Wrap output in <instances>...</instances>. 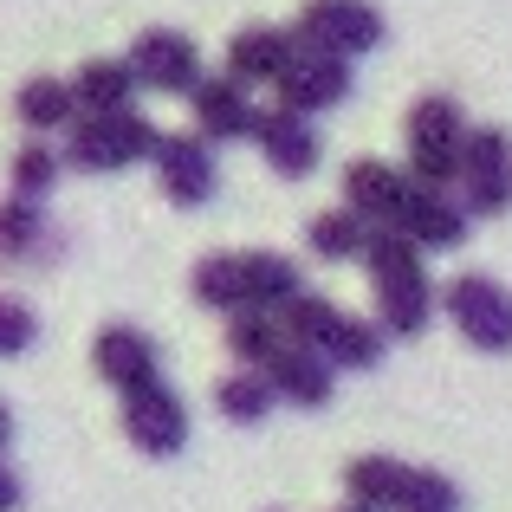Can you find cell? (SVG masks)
Segmentation results:
<instances>
[{
	"label": "cell",
	"instance_id": "4fadbf2b",
	"mask_svg": "<svg viewBox=\"0 0 512 512\" xmlns=\"http://www.w3.org/2000/svg\"><path fill=\"white\" fill-rule=\"evenodd\" d=\"M91 363L98 376L117 389V396H137V389L163 383V357H156V338L137 325H104L98 344H91Z\"/></svg>",
	"mask_w": 512,
	"mask_h": 512
},
{
	"label": "cell",
	"instance_id": "44dd1931",
	"mask_svg": "<svg viewBox=\"0 0 512 512\" xmlns=\"http://www.w3.org/2000/svg\"><path fill=\"white\" fill-rule=\"evenodd\" d=\"M72 104H78V117H104V111H137V78H130V65L124 59H85L72 78Z\"/></svg>",
	"mask_w": 512,
	"mask_h": 512
},
{
	"label": "cell",
	"instance_id": "ba28073f",
	"mask_svg": "<svg viewBox=\"0 0 512 512\" xmlns=\"http://www.w3.org/2000/svg\"><path fill=\"white\" fill-rule=\"evenodd\" d=\"M435 305L448 312V325L461 331L474 350H487V357H506L512 350V292L500 286V279L461 273V279H448V292H441Z\"/></svg>",
	"mask_w": 512,
	"mask_h": 512
},
{
	"label": "cell",
	"instance_id": "ffe728a7",
	"mask_svg": "<svg viewBox=\"0 0 512 512\" xmlns=\"http://www.w3.org/2000/svg\"><path fill=\"white\" fill-rule=\"evenodd\" d=\"M260 376L273 383V396H279V402H299V409H325V402H331V376H338V370H331L325 357H312V350L286 344Z\"/></svg>",
	"mask_w": 512,
	"mask_h": 512
},
{
	"label": "cell",
	"instance_id": "4dcf8cb0",
	"mask_svg": "<svg viewBox=\"0 0 512 512\" xmlns=\"http://www.w3.org/2000/svg\"><path fill=\"white\" fill-rule=\"evenodd\" d=\"M338 512H370V506H338Z\"/></svg>",
	"mask_w": 512,
	"mask_h": 512
},
{
	"label": "cell",
	"instance_id": "30bf717a",
	"mask_svg": "<svg viewBox=\"0 0 512 512\" xmlns=\"http://www.w3.org/2000/svg\"><path fill=\"white\" fill-rule=\"evenodd\" d=\"M124 65L137 78V91H163V98H195V85L208 78L201 72V46L188 33H175V26H150L124 52Z\"/></svg>",
	"mask_w": 512,
	"mask_h": 512
},
{
	"label": "cell",
	"instance_id": "4316f807",
	"mask_svg": "<svg viewBox=\"0 0 512 512\" xmlns=\"http://www.w3.org/2000/svg\"><path fill=\"white\" fill-rule=\"evenodd\" d=\"M59 169H65V156L52 150L46 137H33V143H20V150H13V195L20 201H46L52 188H59Z\"/></svg>",
	"mask_w": 512,
	"mask_h": 512
},
{
	"label": "cell",
	"instance_id": "cb8c5ba5",
	"mask_svg": "<svg viewBox=\"0 0 512 512\" xmlns=\"http://www.w3.org/2000/svg\"><path fill=\"white\" fill-rule=\"evenodd\" d=\"M46 201H20V195H7L0 201V253L7 260H39L46 253Z\"/></svg>",
	"mask_w": 512,
	"mask_h": 512
},
{
	"label": "cell",
	"instance_id": "277c9868",
	"mask_svg": "<svg viewBox=\"0 0 512 512\" xmlns=\"http://www.w3.org/2000/svg\"><path fill=\"white\" fill-rule=\"evenodd\" d=\"M344 493L350 506H370V512H461V487L448 474L396 461V454H357L344 467Z\"/></svg>",
	"mask_w": 512,
	"mask_h": 512
},
{
	"label": "cell",
	"instance_id": "3957f363",
	"mask_svg": "<svg viewBox=\"0 0 512 512\" xmlns=\"http://www.w3.org/2000/svg\"><path fill=\"white\" fill-rule=\"evenodd\" d=\"M279 331H286V344L325 357L331 370H376L383 350H389V338L376 331V318H357V312H344V305L318 299V292H299V299L279 312Z\"/></svg>",
	"mask_w": 512,
	"mask_h": 512
},
{
	"label": "cell",
	"instance_id": "d4e9b609",
	"mask_svg": "<svg viewBox=\"0 0 512 512\" xmlns=\"http://www.w3.org/2000/svg\"><path fill=\"white\" fill-rule=\"evenodd\" d=\"M227 350H234L240 370H266L286 350V331H279L273 312H240V318H227Z\"/></svg>",
	"mask_w": 512,
	"mask_h": 512
},
{
	"label": "cell",
	"instance_id": "603a6c76",
	"mask_svg": "<svg viewBox=\"0 0 512 512\" xmlns=\"http://www.w3.org/2000/svg\"><path fill=\"white\" fill-rule=\"evenodd\" d=\"M273 383H266L260 370H234V376H221V383H214V409L227 415V422L234 428H260L266 415H273Z\"/></svg>",
	"mask_w": 512,
	"mask_h": 512
},
{
	"label": "cell",
	"instance_id": "5bb4252c",
	"mask_svg": "<svg viewBox=\"0 0 512 512\" xmlns=\"http://www.w3.org/2000/svg\"><path fill=\"white\" fill-rule=\"evenodd\" d=\"M150 169L156 182H163V195L175 201V208H201V201H214V150L201 137H156L150 150Z\"/></svg>",
	"mask_w": 512,
	"mask_h": 512
},
{
	"label": "cell",
	"instance_id": "d6986e66",
	"mask_svg": "<svg viewBox=\"0 0 512 512\" xmlns=\"http://www.w3.org/2000/svg\"><path fill=\"white\" fill-rule=\"evenodd\" d=\"M292 52H299V39L286 33V26H240L234 39H227V78H240V85H279L292 65Z\"/></svg>",
	"mask_w": 512,
	"mask_h": 512
},
{
	"label": "cell",
	"instance_id": "ac0fdd59",
	"mask_svg": "<svg viewBox=\"0 0 512 512\" xmlns=\"http://www.w3.org/2000/svg\"><path fill=\"white\" fill-rule=\"evenodd\" d=\"M195 137L208 143H234V137H253V117H260V104H253V91L240 85V78H201L195 85Z\"/></svg>",
	"mask_w": 512,
	"mask_h": 512
},
{
	"label": "cell",
	"instance_id": "7a4b0ae2",
	"mask_svg": "<svg viewBox=\"0 0 512 512\" xmlns=\"http://www.w3.org/2000/svg\"><path fill=\"white\" fill-rule=\"evenodd\" d=\"M363 266H370L376 286V331L383 338H422L428 318H435V279L422 266V247H409L396 227H370Z\"/></svg>",
	"mask_w": 512,
	"mask_h": 512
},
{
	"label": "cell",
	"instance_id": "f1b7e54d",
	"mask_svg": "<svg viewBox=\"0 0 512 512\" xmlns=\"http://www.w3.org/2000/svg\"><path fill=\"white\" fill-rule=\"evenodd\" d=\"M20 500H26V493H20V474L0 461V512H20Z\"/></svg>",
	"mask_w": 512,
	"mask_h": 512
},
{
	"label": "cell",
	"instance_id": "52a82bcc",
	"mask_svg": "<svg viewBox=\"0 0 512 512\" xmlns=\"http://www.w3.org/2000/svg\"><path fill=\"white\" fill-rule=\"evenodd\" d=\"M292 39L305 52H325V59H357V52L383 46V7L376 0H305Z\"/></svg>",
	"mask_w": 512,
	"mask_h": 512
},
{
	"label": "cell",
	"instance_id": "484cf974",
	"mask_svg": "<svg viewBox=\"0 0 512 512\" xmlns=\"http://www.w3.org/2000/svg\"><path fill=\"white\" fill-rule=\"evenodd\" d=\"M363 240H370V227L350 208H325V214L305 221V247H312L318 260H363Z\"/></svg>",
	"mask_w": 512,
	"mask_h": 512
},
{
	"label": "cell",
	"instance_id": "8992f818",
	"mask_svg": "<svg viewBox=\"0 0 512 512\" xmlns=\"http://www.w3.org/2000/svg\"><path fill=\"white\" fill-rule=\"evenodd\" d=\"M156 137L163 130L150 124L143 111H104V117H78L65 130V169H85V175H117V169H137L150 163Z\"/></svg>",
	"mask_w": 512,
	"mask_h": 512
},
{
	"label": "cell",
	"instance_id": "7402d4cb",
	"mask_svg": "<svg viewBox=\"0 0 512 512\" xmlns=\"http://www.w3.org/2000/svg\"><path fill=\"white\" fill-rule=\"evenodd\" d=\"M13 117H20L26 130H72L78 124V104H72V85L65 78H26L20 91H13Z\"/></svg>",
	"mask_w": 512,
	"mask_h": 512
},
{
	"label": "cell",
	"instance_id": "9a60e30c",
	"mask_svg": "<svg viewBox=\"0 0 512 512\" xmlns=\"http://www.w3.org/2000/svg\"><path fill=\"white\" fill-rule=\"evenodd\" d=\"M396 234L409 240V247H422V253H454L467 240V208L448 195V188L415 182L409 201H402V214H396Z\"/></svg>",
	"mask_w": 512,
	"mask_h": 512
},
{
	"label": "cell",
	"instance_id": "7c38bea8",
	"mask_svg": "<svg viewBox=\"0 0 512 512\" xmlns=\"http://www.w3.org/2000/svg\"><path fill=\"white\" fill-rule=\"evenodd\" d=\"M279 111L292 117H318V111H338V104L350 98V65L344 59H325V52H292L286 78H279Z\"/></svg>",
	"mask_w": 512,
	"mask_h": 512
},
{
	"label": "cell",
	"instance_id": "e0dca14e",
	"mask_svg": "<svg viewBox=\"0 0 512 512\" xmlns=\"http://www.w3.org/2000/svg\"><path fill=\"white\" fill-rule=\"evenodd\" d=\"M409 169L396 163H376V156H357V163L344 169V208L357 214L363 227H396L402 201H409Z\"/></svg>",
	"mask_w": 512,
	"mask_h": 512
},
{
	"label": "cell",
	"instance_id": "2e32d148",
	"mask_svg": "<svg viewBox=\"0 0 512 512\" xmlns=\"http://www.w3.org/2000/svg\"><path fill=\"white\" fill-rule=\"evenodd\" d=\"M253 143H260L266 169L286 175V182H305V175L318 169V156H325V143H318L312 117H292V111H279V104L253 117Z\"/></svg>",
	"mask_w": 512,
	"mask_h": 512
},
{
	"label": "cell",
	"instance_id": "9c48e42d",
	"mask_svg": "<svg viewBox=\"0 0 512 512\" xmlns=\"http://www.w3.org/2000/svg\"><path fill=\"white\" fill-rule=\"evenodd\" d=\"M461 208H467V221H493V214H506L512 208V137L500 124H480V130H467V150H461Z\"/></svg>",
	"mask_w": 512,
	"mask_h": 512
},
{
	"label": "cell",
	"instance_id": "f546056e",
	"mask_svg": "<svg viewBox=\"0 0 512 512\" xmlns=\"http://www.w3.org/2000/svg\"><path fill=\"white\" fill-rule=\"evenodd\" d=\"M7 441H13V409L0 402V454H7Z\"/></svg>",
	"mask_w": 512,
	"mask_h": 512
},
{
	"label": "cell",
	"instance_id": "8fae6325",
	"mask_svg": "<svg viewBox=\"0 0 512 512\" xmlns=\"http://www.w3.org/2000/svg\"><path fill=\"white\" fill-rule=\"evenodd\" d=\"M124 435L137 441V454H150V461H169V454L188 448V402L175 396L169 383L137 389V396H124Z\"/></svg>",
	"mask_w": 512,
	"mask_h": 512
},
{
	"label": "cell",
	"instance_id": "83f0119b",
	"mask_svg": "<svg viewBox=\"0 0 512 512\" xmlns=\"http://www.w3.org/2000/svg\"><path fill=\"white\" fill-rule=\"evenodd\" d=\"M39 338V318L26 299H0V357H26Z\"/></svg>",
	"mask_w": 512,
	"mask_h": 512
},
{
	"label": "cell",
	"instance_id": "5b68a950",
	"mask_svg": "<svg viewBox=\"0 0 512 512\" xmlns=\"http://www.w3.org/2000/svg\"><path fill=\"white\" fill-rule=\"evenodd\" d=\"M409 182L422 188H454L461 182V150H467V111L448 98V91H428V98L409 104Z\"/></svg>",
	"mask_w": 512,
	"mask_h": 512
},
{
	"label": "cell",
	"instance_id": "6da1fadb",
	"mask_svg": "<svg viewBox=\"0 0 512 512\" xmlns=\"http://www.w3.org/2000/svg\"><path fill=\"white\" fill-rule=\"evenodd\" d=\"M188 286H195V299L208 305V312H227V318L273 312L279 318L305 292V273L286 253H208V260H195Z\"/></svg>",
	"mask_w": 512,
	"mask_h": 512
}]
</instances>
